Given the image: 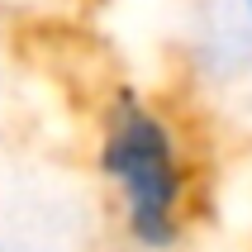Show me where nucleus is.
<instances>
[{
	"label": "nucleus",
	"instance_id": "1",
	"mask_svg": "<svg viewBox=\"0 0 252 252\" xmlns=\"http://www.w3.org/2000/svg\"><path fill=\"white\" fill-rule=\"evenodd\" d=\"M91 162L133 252H176L195 214V157L162 100L119 86L100 100Z\"/></svg>",
	"mask_w": 252,
	"mask_h": 252
},
{
	"label": "nucleus",
	"instance_id": "2",
	"mask_svg": "<svg viewBox=\"0 0 252 252\" xmlns=\"http://www.w3.org/2000/svg\"><path fill=\"white\" fill-rule=\"evenodd\" d=\"M243 19H248V29H252V0H243Z\"/></svg>",
	"mask_w": 252,
	"mask_h": 252
}]
</instances>
